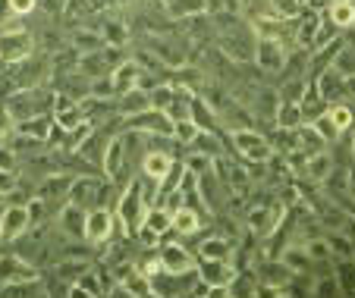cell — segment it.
I'll list each match as a JSON object with an SVG mask.
<instances>
[{"label": "cell", "instance_id": "obj_1", "mask_svg": "<svg viewBox=\"0 0 355 298\" xmlns=\"http://www.w3.org/2000/svg\"><path fill=\"white\" fill-rule=\"evenodd\" d=\"M227 139H230V145H233V151L239 154L242 164H268V160L274 157V148H270L268 135L252 129V126L230 129Z\"/></svg>", "mask_w": 355, "mask_h": 298}, {"label": "cell", "instance_id": "obj_2", "mask_svg": "<svg viewBox=\"0 0 355 298\" xmlns=\"http://www.w3.org/2000/svg\"><path fill=\"white\" fill-rule=\"evenodd\" d=\"M38 51V38L32 32H26L22 26H7L0 28V63L3 67H13V63H22L26 57Z\"/></svg>", "mask_w": 355, "mask_h": 298}, {"label": "cell", "instance_id": "obj_3", "mask_svg": "<svg viewBox=\"0 0 355 298\" xmlns=\"http://www.w3.org/2000/svg\"><path fill=\"white\" fill-rule=\"evenodd\" d=\"M286 44H283L280 38H274V35H258L255 38V51H252V60H255L258 73L264 76H277L283 67H286Z\"/></svg>", "mask_w": 355, "mask_h": 298}, {"label": "cell", "instance_id": "obj_4", "mask_svg": "<svg viewBox=\"0 0 355 298\" xmlns=\"http://www.w3.org/2000/svg\"><path fill=\"white\" fill-rule=\"evenodd\" d=\"M114 232H116L114 207H92V211H85V242L92 248L107 245Z\"/></svg>", "mask_w": 355, "mask_h": 298}, {"label": "cell", "instance_id": "obj_5", "mask_svg": "<svg viewBox=\"0 0 355 298\" xmlns=\"http://www.w3.org/2000/svg\"><path fill=\"white\" fill-rule=\"evenodd\" d=\"M32 229V217H28V204H13L7 201L0 211V242H16L19 236Z\"/></svg>", "mask_w": 355, "mask_h": 298}, {"label": "cell", "instance_id": "obj_6", "mask_svg": "<svg viewBox=\"0 0 355 298\" xmlns=\"http://www.w3.org/2000/svg\"><path fill=\"white\" fill-rule=\"evenodd\" d=\"M157 258H161V270L173 273V277H182V273L195 270V254L189 252L186 245H180V242H161L157 245Z\"/></svg>", "mask_w": 355, "mask_h": 298}, {"label": "cell", "instance_id": "obj_7", "mask_svg": "<svg viewBox=\"0 0 355 298\" xmlns=\"http://www.w3.org/2000/svg\"><path fill=\"white\" fill-rule=\"evenodd\" d=\"M38 277L32 261H26L22 254H0V292L7 286H16V283H28V279Z\"/></svg>", "mask_w": 355, "mask_h": 298}, {"label": "cell", "instance_id": "obj_8", "mask_svg": "<svg viewBox=\"0 0 355 298\" xmlns=\"http://www.w3.org/2000/svg\"><path fill=\"white\" fill-rule=\"evenodd\" d=\"M195 273H198L205 283L211 286V289H227L230 283H233V277L239 273V267L233 264V261H211V258H198V264H195Z\"/></svg>", "mask_w": 355, "mask_h": 298}, {"label": "cell", "instance_id": "obj_9", "mask_svg": "<svg viewBox=\"0 0 355 298\" xmlns=\"http://www.w3.org/2000/svg\"><path fill=\"white\" fill-rule=\"evenodd\" d=\"M54 223H57V229H60V236L76 238V242H85V207L67 201V204L54 213Z\"/></svg>", "mask_w": 355, "mask_h": 298}, {"label": "cell", "instance_id": "obj_10", "mask_svg": "<svg viewBox=\"0 0 355 298\" xmlns=\"http://www.w3.org/2000/svg\"><path fill=\"white\" fill-rule=\"evenodd\" d=\"M318 85V91H321V98L327 100V104H336V100H346V76L340 73V69L330 63L327 69H321L318 76H311Z\"/></svg>", "mask_w": 355, "mask_h": 298}, {"label": "cell", "instance_id": "obj_11", "mask_svg": "<svg viewBox=\"0 0 355 298\" xmlns=\"http://www.w3.org/2000/svg\"><path fill=\"white\" fill-rule=\"evenodd\" d=\"M101 182H104V176H73V186H69V195L67 201H73V204L85 207V211H92L94 204H98V189Z\"/></svg>", "mask_w": 355, "mask_h": 298}, {"label": "cell", "instance_id": "obj_12", "mask_svg": "<svg viewBox=\"0 0 355 298\" xmlns=\"http://www.w3.org/2000/svg\"><path fill=\"white\" fill-rule=\"evenodd\" d=\"M139 76H141V67L135 57H126L120 60L114 69H110V85H114V98L123 91H129V88L139 85Z\"/></svg>", "mask_w": 355, "mask_h": 298}, {"label": "cell", "instance_id": "obj_13", "mask_svg": "<svg viewBox=\"0 0 355 298\" xmlns=\"http://www.w3.org/2000/svg\"><path fill=\"white\" fill-rule=\"evenodd\" d=\"M173 164H176V157L170 151H145V154H141L139 173H145V176H151V179H157V182H161V179L173 170Z\"/></svg>", "mask_w": 355, "mask_h": 298}, {"label": "cell", "instance_id": "obj_14", "mask_svg": "<svg viewBox=\"0 0 355 298\" xmlns=\"http://www.w3.org/2000/svg\"><path fill=\"white\" fill-rule=\"evenodd\" d=\"M114 104H116V113H120L123 119L126 116H135V113H141V110H148V91L145 88H129V91H123V94H116L114 98Z\"/></svg>", "mask_w": 355, "mask_h": 298}, {"label": "cell", "instance_id": "obj_15", "mask_svg": "<svg viewBox=\"0 0 355 298\" xmlns=\"http://www.w3.org/2000/svg\"><path fill=\"white\" fill-rule=\"evenodd\" d=\"M51 129H54V113H35V116L16 123V132L32 135V139H41V141L51 139Z\"/></svg>", "mask_w": 355, "mask_h": 298}, {"label": "cell", "instance_id": "obj_16", "mask_svg": "<svg viewBox=\"0 0 355 298\" xmlns=\"http://www.w3.org/2000/svg\"><path fill=\"white\" fill-rule=\"evenodd\" d=\"M324 16H327L340 32H349V28H355V0H330Z\"/></svg>", "mask_w": 355, "mask_h": 298}, {"label": "cell", "instance_id": "obj_17", "mask_svg": "<svg viewBox=\"0 0 355 298\" xmlns=\"http://www.w3.org/2000/svg\"><path fill=\"white\" fill-rule=\"evenodd\" d=\"M139 226H145V229H151L155 236H161V238H167L170 232H173V217H170V211L167 207H161V204H151L145 211V217H141V223Z\"/></svg>", "mask_w": 355, "mask_h": 298}, {"label": "cell", "instance_id": "obj_18", "mask_svg": "<svg viewBox=\"0 0 355 298\" xmlns=\"http://www.w3.org/2000/svg\"><path fill=\"white\" fill-rule=\"evenodd\" d=\"M327 107H330V104L321 98V91H318L315 79H309V88H305V94H302V100H299L302 119H305V123H311V119H318L321 113H327Z\"/></svg>", "mask_w": 355, "mask_h": 298}, {"label": "cell", "instance_id": "obj_19", "mask_svg": "<svg viewBox=\"0 0 355 298\" xmlns=\"http://www.w3.org/2000/svg\"><path fill=\"white\" fill-rule=\"evenodd\" d=\"M170 217H173L176 236H195V232L201 229V211H195V207H189V204H180L176 211H170Z\"/></svg>", "mask_w": 355, "mask_h": 298}, {"label": "cell", "instance_id": "obj_20", "mask_svg": "<svg viewBox=\"0 0 355 298\" xmlns=\"http://www.w3.org/2000/svg\"><path fill=\"white\" fill-rule=\"evenodd\" d=\"M295 148L305 154H318V151H327L330 145L318 135V129L311 126V123H299V126H295Z\"/></svg>", "mask_w": 355, "mask_h": 298}, {"label": "cell", "instance_id": "obj_21", "mask_svg": "<svg viewBox=\"0 0 355 298\" xmlns=\"http://www.w3.org/2000/svg\"><path fill=\"white\" fill-rule=\"evenodd\" d=\"M198 252H201V258H211V261H233L236 245L227 236H208L205 242H201Z\"/></svg>", "mask_w": 355, "mask_h": 298}, {"label": "cell", "instance_id": "obj_22", "mask_svg": "<svg viewBox=\"0 0 355 298\" xmlns=\"http://www.w3.org/2000/svg\"><path fill=\"white\" fill-rule=\"evenodd\" d=\"M280 261L289 267L293 273H305V270H311V258H309V252L299 245V242H289V245H283L280 248Z\"/></svg>", "mask_w": 355, "mask_h": 298}, {"label": "cell", "instance_id": "obj_23", "mask_svg": "<svg viewBox=\"0 0 355 298\" xmlns=\"http://www.w3.org/2000/svg\"><path fill=\"white\" fill-rule=\"evenodd\" d=\"M334 277H336V283H340L343 295H355V258H336Z\"/></svg>", "mask_w": 355, "mask_h": 298}, {"label": "cell", "instance_id": "obj_24", "mask_svg": "<svg viewBox=\"0 0 355 298\" xmlns=\"http://www.w3.org/2000/svg\"><path fill=\"white\" fill-rule=\"evenodd\" d=\"M327 116L340 132H349L355 126V104H346V100H336V104L327 107Z\"/></svg>", "mask_w": 355, "mask_h": 298}, {"label": "cell", "instance_id": "obj_25", "mask_svg": "<svg viewBox=\"0 0 355 298\" xmlns=\"http://www.w3.org/2000/svg\"><path fill=\"white\" fill-rule=\"evenodd\" d=\"M170 100H173V82H170V79L157 82L155 88H148V104H151V110H164V113H167Z\"/></svg>", "mask_w": 355, "mask_h": 298}, {"label": "cell", "instance_id": "obj_26", "mask_svg": "<svg viewBox=\"0 0 355 298\" xmlns=\"http://www.w3.org/2000/svg\"><path fill=\"white\" fill-rule=\"evenodd\" d=\"M299 123H305V119H302L299 104H293V100H280V107H277V116H274V126L295 129Z\"/></svg>", "mask_w": 355, "mask_h": 298}, {"label": "cell", "instance_id": "obj_27", "mask_svg": "<svg viewBox=\"0 0 355 298\" xmlns=\"http://www.w3.org/2000/svg\"><path fill=\"white\" fill-rule=\"evenodd\" d=\"M311 126L318 129V135H321V139L327 141V145H336V141L343 139V132L334 126V123H330V116H327V113H321V116H318V119H311Z\"/></svg>", "mask_w": 355, "mask_h": 298}, {"label": "cell", "instance_id": "obj_28", "mask_svg": "<svg viewBox=\"0 0 355 298\" xmlns=\"http://www.w3.org/2000/svg\"><path fill=\"white\" fill-rule=\"evenodd\" d=\"M195 135H198V126H195L192 119H180V123H173V139H176L180 148H186Z\"/></svg>", "mask_w": 355, "mask_h": 298}, {"label": "cell", "instance_id": "obj_29", "mask_svg": "<svg viewBox=\"0 0 355 298\" xmlns=\"http://www.w3.org/2000/svg\"><path fill=\"white\" fill-rule=\"evenodd\" d=\"M10 13L16 19H26V16L38 13V0H10Z\"/></svg>", "mask_w": 355, "mask_h": 298}, {"label": "cell", "instance_id": "obj_30", "mask_svg": "<svg viewBox=\"0 0 355 298\" xmlns=\"http://www.w3.org/2000/svg\"><path fill=\"white\" fill-rule=\"evenodd\" d=\"M16 186H19V170H0V195L3 198L13 195Z\"/></svg>", "mask_w": 355, "mask_h": 298}, {"label": "cell", "instance_id": "obj_31", "mask_svg": "<svg viewBox=\"0 0 355 298\" xmlns=\"http://www.w3.org/2000/svg\"><path fill=\"white\" fill-rule=\"evenodd\" d=\"M13 129H16V119L10 116L7 107L0 104V141H7L10 135H13Z\"/></svg>", "mask_w": 355, "mask_h": 298}, {"label": "cell", "instance_id": "obj_32", "mask_svg": "<svg viewBox=\"0 0 355 298\" xmlns=\"http://www.w3.org/2000/svg\"><path fill=\"white\" fill-rule=\"evenodd\" d=\"M346 100H352L355 104V73L346 76Z\"/></svg>", "mask_w": 355, "mask_h": 298}, {"label": "cell", "instance_id": "obj_33", "mask_svg": "<svg viewBox=\"0 0 355 298\" xmlns=\"http://www.w3.org/2000/svg\"><path fill=\"white\" fill-rule=\"evenodd\" d=\"M349 135H352V148H349V154H352V160H355V129H352Z\"/></svg>", "mask_w": 355, "mask_h": 298}, {"label": "cell", "instance_id": "obj_34", "mask_svg": "<svg viewBox=\"0 0 355 298\" xmlns=\"http://www.w3.org/2000/svg\"><path fill=\"white\" fill-rule=\"evenodd\" d=\"M0 204H7V198H3V195H0Z\"/></svg>", "mask_w": 355, "mask_h": 298}]
</instances>
